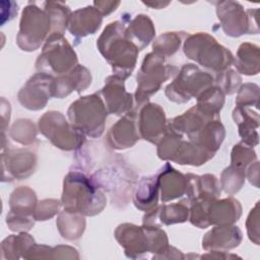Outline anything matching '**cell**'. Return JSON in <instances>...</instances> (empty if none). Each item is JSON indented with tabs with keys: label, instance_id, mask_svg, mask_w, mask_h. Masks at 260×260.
<instances>
[{
	"label": "cell",
	"instance_id": "obj_1",
	"mask_svg": "<svg viewBox=\"0 0 260 260\" xmlns=\"http://www.w3.org/2000/svg\"><path fill=\"white\" fill-rule=\"evenodd\" d=\"M62 203L65 211L94 215L105 207L106 197L90 177L72 171L64 180Z\"/></svg>",
	"mask_w": 260,
	"mask_h": 260
},
{
	"label": "cell",
	"instance_id": "obj_2",
	"mask_svg": "<svg viewBox=\"0 0 260 260\" xmlns=\"http://www.w3.org/2000/svg\"><path fill=\"white\" fill-rule=\"evenodd\" d=\"M123 22H111L101 35L98 47L105 59L112 65L116 75L126 78L135 67L138 48L126 37Z\"/></svg>",
	"mask_w": 260,
	"mask_h": 260
},
{
	"label": "cell",
	"instance_id": "obj_3",
	"mask_svg": "<svg viewBox=\"0 0 260 260\" xmlns=\"http://www.w3.org/2000/svg\"><path fill=\"white\" fill-rule=\"evenodd\" d=\"M108 110L98 93L82 96L71 104L68 118L71 124L90 137H100L104 132Z\"/></svg>",
	"mask_w": 260,
	"mask_h": 260
},
{
	"label": "cell",
	"instance_id": "obj_4",
	"mask_svg": "<svg viewBox=\"0 0 260 260\" xmlns=\"http://www.w3.org/2000/svg\"><path fill=\"white\" fill-rule=\"evenodd\" d=\"M184 52L188 58L213 71H222L233 62L231 52L203 32L190 36L185 42Z\"/></svg>",
	"mask_w": 260,
	"mask_h": 260
},
{
	"label": "cell",
	"instance_id": "obj_5",
	"mask_svg": "<svg viewBox=\"0 0 260 260\" xmlns=\"http://www.w3.org/2000/svg\"><path fill=\"white\" fill-rule=\"evenodd\" d=\"M52 31L51 19L45 9H41L35 2L28 3L21 14L17 44L24 51L37 50Z\"/></svg>",
	"mask_w": 260,
	"mask_h": 260
},
{
	"label": "cell",
	"instance_id": "obj_6",
	"mask_svg": "<svg viewBox=\"0 0 260 260\" xmlns=\"http://www.w3.org/2000/svg\"><path fill=\"white\" fill-rule=\"evenodd\" d=\"M76 63V54L67 40L61 34H51L37 61V69L47 74H64Z\"/></svg>",
	"mask_w": 260,
	"mask_h": 260
},
{
	"label": "cell",
	"instance_id": "obj_7",
	"mask_svg": "<svg viewBox=\"0 0 260 260\" xmlns=\"http://www.w3.org/2000/svg\"><path fill=\"white\" fill-rule=\"evenodd\" d=\"M214 79L207 72L201 71L193 64H185L176 79L167 86L166 94L170 101L185 103L198 96L204 89L211 86Z\"/></svg>",
	"mask_w": 260,
	"mask_h": 260
},
{
	"label": "cell",
	"instance_id": "obj_8",
	"mask_svg": "<svg viewBox=\"0 0 260 260\" xmlns=\"http://www.w3.org/2000/svg\"><path fill=\"white\" fill-rule=\"evenodd\" d=\"M41 132L57 147L72 150L82 145L84 134L69 124L64 116L55 111L46 113L39 121Z\"/></svg>",
	"mask_w": 260,
	"mask_h": 260
},
{
	"label": "cell",
	"instance_id": "obj_9",
	"mask_svg": "<svg viewBox=\"0 0 260 260\" xmlns=\"http://www.w3.org/2000/svg\"><path fill=\"white\" fill-rule=\"evenodd\" d=\"M173 70H176V67L166 65L164 56L154 52L145 56L137 74L138 87L135 95L137 104H141L156 92L160 84L174 73Z\"/></svg>",
	"mask_w": 260,
	"mask_h": 260
},
{
	"label": "cell",
	"instance_id": "obj_10",
	"mask_svg": "<svg viewBox=\"0 0 260 260\" xmlns=\"http://www.w3.org/2000/svg\"><path fill=\"white\" fill-rule=\"evenodd\" d=\"M37 198L32 190L20 187L11 194L10 212L7 214V224L12 231H28L32 225V214H35Z\"/></svg>",
	"mask_w": 260,
	"mask_h": 260
},
{
	"label": "cell",
	"instance_id": "obj_11",
	"mask_svg": "<svg viewBox=\"0 0 260 260\" xmlns=\"http://www.w3.org/2000/svg\"><path fill=\"white\" fill-rule=\"evenodd\" d=\"M216 13L220 19L224 32L232 37L250 34L252 10L245 11L244 7L235 1L216 2Z\"/></svg>",
	"mask_w": 260,
	"mask_h": 260
},
{
	"label": "cell",
	"instance_id": "obj_12",
	"mask_svg": "<svg viewBox=\"0 0 260 260\" xmlns=\"http://www.w3.org/2000/svg\"><path fill=\"white\" fill-rule=\"evenodd\" d=\"M53 77L50 74L40 72L34 75L18 93L20 104L29 110L43 109L48 99L52 95Z\"/></svg>",
	"mask_w": 260,
	"mask_h": 260
},
{
	"label": "cell",
	"instance_id": "obj_13",
	"mask_svg": "<svg viewBox=\"0 0 260 260\" xmlns=\"http://www.w3.org/2000/svg\"><path fill=\"white\" fill-rule=\"evenodd\" d=\"M137 129L143 139L158 143L167 132L164 110L156 104L144 105L139 112Z\"/></svg>",
	"mask_w": 260,
	"mask_h": 260
},
{
	"label": "cell",
	"instance_id": "obj_14",
	"mask_svg": "<svg viewBox=\"0 0 260 260\" xmlns=\"http://www.w3.org/2000/svg\"><path fill=\"white\" fill-rule=\"evenodd\" d=\"M102 93L105 98L106 108L109 113L122 115L132 107V95L125 90L124 78L118 75L107 78Z\"/></svg>",
	"mask_w": 260,
	"mask_h": 260
},
{
	"label": "cell",
	"instance_id": "obj_15",
	"mask_svg": "<svg viewBox=\"0 0 260 260\" xmlns=\"http://www.w3.org/2000/svg\"><path fill=\"white\" fill-rule=\"evenodd\" d=\"M90 72L85 67L77 65L66 75L53 79L52 95L61 99L75 89L84 90L90 84Z\"/></svg>",
	"mask_w": 260,
	"mask_h": 260
},
{
	"label": "cell",
	"instance_id": "obj_16",
	"mask_svg": "<svg viewBox=\"0 0 260 260\" xmlns=\"http://www.w3.org/2000/svg\"><path fill=\"white\" fill-rule=\"evenodd\" d=\"M134 112L127 113L117 124H115L108 135L110 145L117 149L131 147L139 138Z\"/></svg>",
	"mask_w": 260,
	"mask_h": 260
},
{
	"label": "cell",
	"instance_id": "obj_17",
	"mask_svg": "<svg viewBox=\"0 0 260 260\" xmlns=\"http://www.w3.org/2000/svg\"><path fill=\"white\" fill-rule=\"evenodd\" d=\"M102 19V13L94 6H85L71 13L68 28L72 36L85 37L100 28Z\"/></svg>",
	"mask_w": 260,
	"mask_h": 260
},
{
	"label": "cell",
	"instance_id": "obj_18",
	"mask_svg": "<svg viewBox=\"0 0 260 260\" xmlns=\"http://www.w3.org/2000/svg\"><path fill=\"white\" fill-rule=\"evenodd\" d=\"M157 178L162 202L176 199L186 193V176H183L181 173L177 172L169 164H167L160 171L159 175H157Z\"/></svg>",
	"mask_w": 260,
	"mask_h": 260
},
{
	"label": "cell",
	"instance_id": "obj_19",
	"mask_svg": "<svg viewBox=\"0 0 260 260\" xmlns=\"http://www.w3.org/2000/svg\"><path fill=\"white\" fill-rule=\"evenodd\" d=\"M241 215V205L233 198L220 201L212 200L207 208V222L209 224L230 225L238 220Z\"/></svg>",
	"mask_w": 260,
	"mask_h": 260
},
{
	"label": "cell",
	"instance_id": "obj_20",
	"mask_svg": "<svg viewBox=\"0 0 260 260\" xmlns=\"http://www.w3.org/2000/svg\"><path fill=\"white\" fill-rule=\"evenodd\" d=\"M234 119L239 125V133L243 138V143L254 146L258 144V133L257 129L258 114L247 109V107H237L234 110Z\"/></svg>",
	"mask_w": 260,
	"mask_h": 260
},
{
	"label": "cell",
	"instance_id": "obj_21",
	"mask_svg": "<svg viewBox=\"0 0 260 260\" xmlns=\"http://www.w3.org/2000/svg\"><path fill=\"white\" fill-rule=\"evenodd\" d=\"M242 239L241 231L238 226L220 225L211 230L205 235L203 246L208 248H225L231 249L237 247Z\"/></svg>",
	"mask_w": 260,
	"mask_h": 260
},
{
	"label": "cell",
	"instance_id": "obj_22",
	"mask_svg": "<svg viewBox=\"0 0 260 260\" xmlns=\"http://www.w3.org/2000/svg\"><path fill=\"white\" fill-rule=\"evenodd\" d=\"M154 32L155 29L151 19L144 14L137 15L125 29L126 37L138 48V50H142L149 44Z\"/></svg>",
	"mask_w": 260,
	"mask_h": 260
},
{
	"label": "cell",
	"instance_id": "obj_23",
	"mask_svg": "<svg viewBox=\"0 0 260 260\" xmlns=\"http://www.w3.org/2000/svg\"><path fill=\"white\" fill-rule=\"evenodd\" d=\"M158 189L159 185L157 175L149 178H143L138 183L133 196L135 206L141 210L146 211L153 209L157 203Z\"/></svg>",
	"mask_w": 260,
	"mask_h": 260
},
{
	"label": "cell",
	"instance_id": "obj_24",
	"mask_svg": "<svg viewBox=\"0 0 260 260\" xmlns=\"http://www.w3.org/2000/svg\"><path fill=\"white\" fill-rule=\"evenodd\" d=\"M147 215L144 216V219L153 218L154 220L156 218H159L161 223L165 224H172L177 222H183L188 217V207L184 205L183 203H177L172 205H164L160 206L157 209L150 210ZM154 220H152L149 224H153Z\"/></svg>",
	"mask_w": 260,
	"mask_h": 260
},
{
	"label": "cell",
	"instance_id": "obj_25",
	"mask_svg": "<svg viewBox=\"0 0 260 260\" xmlns=\"http://www.w3.org/2000/svg\"><path fill=\"white\" fill-rule=\"evenodd\" d=\"M236 66L238 70L243 74H257L259 71L258 47L249 43L242 44L238 51Z\"/></svg>",
	"mask_w": 260,
	"mask_h": 260
},
{
	"label": "cell",
	"instance_id": "obj_26",
	"mask_svg": "<svg viewBox=\"0 0 260 260\" xmlns=\"http://www.w3.org/2000/svg\"><path fill=\"white\" fill-rule=\"evenodd\" d=\"M44 9L47 11L51 19V32L62 35L66 29L71 16L69 7L63 2L47 1L44 2Z\"/></svg>",
	"mask_w": 260,
	"mask_h": 260
},
{
	"label": "cell",
	"instance_id": "obj_27",
	"mask_svg": "<svg viewBox=\"0 0 260 260\" xmlns=\"http://www.w3.org/2000/svg\"><path fill=\"white\" fill-rule=\"evenodd\" d=\"M8 154L9 155L7 157V170H9V173L11 175L18 178V180H20V178L28 176L31 172H34L36 164H21L31 158H36V155L32 152L19 149L12 151Z\"/></svg>",
	"mask_w": 260,
	"mask_h": 260
},
{
	"label": "cell",
	"instance_id": "obj_28",
	"mask_svg": "<svg viewBox=\"0 0 260 260\" xmlns=\"http://www.w3.org/2000/svg\"><path fill=\"white\" fill-rule=\"evenodd\" d=\"M245 181V172L233 166L224 170L221 177L222 188L226 193L233 194L241 189Z\"/></svg>",
	"mask_w": 260,
	"mask_h": 260
},
{
	"label": "cell",
	"instance_id": "obj_29",
	"mask_svg": "<svg viewBox=\"0 0 260 260\" xmlns=\"http://www.w3.org/2000/svg\"><path fill=\"white\" fill-rule=\"evenodd\" d=\"M181 39L175 32H167L161 35L153 44V52L164 57L174 54L180 47Z\"/></svg>",
	"mask_w": 260,
	"mask_h": 260
},
{
	"label": "cell",
	"instance_id": "obj_30",
	"mask_svg": "<svg viewBox=\"0 0 260 260\" xmlns=\"http://www.w3.org/2000/svg\"><path fill=\"white\" fill-rule=\"evenodd\" d=\"M253 100L258 102V86L251 83L243 85L238 94L237 105L239 107L252 106Z\"/></svg>",
	"mask_w": 260,
	"mask_h": 260
},
{
	"label": "cell",
	"instance_id": "obj_31",
	"mask_svg": "<svg viewBox=\"0 0 260 260\" xmlns=\"http://www.w3.org/2000/svg\"><path fill=\"white\" fill-rule=\"evenodd\" d=\"M59 210V203L56 200H44L40 202L39 207L35 210L36 220H46L52 217Z\"/></svg>",
	"mask_w": 260,
	"mask_h": 260
},
{
	"label": "cell",
	"instance_id": "obj_32",
	"mask_svg": "<svg viewBox=\"0 0 260 260\" xmlns=\"http://www.w3.org/2000/svg\"><path fill=\"white\" fill-rule=\"evenodd\" d=\"M241 82V77L237 74V72L233 70H229L222 73L220 77V82H217L221 86H218L225 93H233Z\"/></svg>",
	"mask_w": 260,
	"mask_h": 260
},
{
	"label": "cell",
	"instance_id": "obj_33",
	"mask_svg": "<svg viewBox=\"0 0 260 260\" xmlns=\"http://www.w3.org/2000/svg\"><path fill=\"white\" fill-rule=\"evenodd\" d=\"M145 5H148V6H151V7H155V8H162L165 6H167L168 4H170V2H166V3H162V2H143Z\"/></svg>",
	"mask_w": 260,
	"mask_h": 260
}]
</instances>
